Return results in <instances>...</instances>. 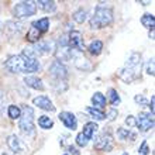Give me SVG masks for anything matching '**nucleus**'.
<instances>
[{"instance_id":"obj_1","label":"nucleus","mask_w":155,"mask_h":155,"mask_svg":"<svg viewBox=\"0 0 155 155\" xmlns=\"http://www.w3.org/2000/svg\"><path fill=\"white\" fill-rule=\"evenodd\" d=\"M6 68L13 74H33L40 71V62L33 48H25L20 55L8 58L6 61Z\"/></svg>"},{"instance_id":"obj_2","label":"nucleus","mask_w":155,"mask_h":155,"mask_svg":"<svg viewBox=\"0 0 155 155\" xmlns=\"http://www.w3.org/2000/svg\"><path fill=\"white\" fill-rule=\"evenodd\" d=\"M140 71H141V55L138 52H134L131 54V57L128 58L126 66L123 69H120L118 76L121 78L124 82L130 83V82L140 78Z\"/></svg>"},{"instance_id":"obj_3","label":"nucleus","mask_w":155,"mask_h":155,"mask_svg":"<svg viewBox=\"0 0 155 155\" xmlns=\"http://www.w3.org/2000/svg\"><path fill=\"white\" fill-rule=\"evenodd\" d=\"M113 23V12L106 7H97L94 10L93 17L90 18L92 28H103Z\"/></svg>"},{"instance_id":"obj_4","label":"nucleus","mask_w":155,"mask_h":155,"mask_svg":"<svg viewBox=\"0 0 155 155\" xmlns=\"http://www.w3.org/2000/svg\"><path fill=\"white\" fill-rule=\"evenodd\" d=\"M20 123H18V128L21 130V133H24L25 135H33L35 128H34V110L33 107L24 106L21 110L20 116Z\"/></svg>"},{"instance_id":"obj_5","label":"nucleus","mask_w":155,"mask_h":155,"mask_svg":"<svg viewBox=\"0 0 155 155\" xmlns=\"http://www.w3.org/2000/svg\"><path fill=\"white\" fill-rule=\"evenodd\" d=\"M37 12V4L35 2H21L17 3L13 8V13L17 18H25V17H31Z\"/></svg>"},{"instance_id":"obj_6","label":"nucleus","mask_w":155,"mask_h":155,"mask_svg":"<svg viewBox=\"0 0 155 155\" xmlns=\"http://www.w3.org/2000/svg\"><path fill=\"white\" fill-rule=\"evenodd\" d=\"M49 75L52 79H55L57 82H62L68 78V69L65 65H62L59 61H55L52 65L49 66Z\"/></svg>"},{"instance_id":"obj_7","label":"nucleus","mask_w":155,"mask_h":155,"mask_svg":"<svg viewBox=\"0 0 155 155\" xmlns=\"http://www.w3.org/2000/svg\"><path fill=\"white\" fill-rule=\"evenodd\" d=\"M135 126L138 127L140 131L143 133H147L154 127V118H152V114L150 113H140L138 117L135 118Z\"/></svg>"},{"instance_id":"obj_8","label":"nucleus","mask_w":155,"mask_h":155,"mask_svg":"<svg viewBox=\"0 0 155 155\" xmlns=\"http://www.w3.org/2000/svg\"><path fill=\"white\" fill-rule=\"evenodd\" d=\"M68 47L74 51L78 52H82L85 49V44H83V38H82V34L79 31H71L69 35H68Z\"/></svg>"},{"instance_id":"obj_9","label":"nucleus","mask_w":155,"mask_h":155,"mask_svg":"<svg viewBox=\"0 0 155 155\" xmlns=\"http://www.w3.org/2000/svg\"><path fill=\"white\" fill-rule=\"evenodd\" d=\"M58 117H59V120L64 123V126H65L68 130L74 131L78 128V120L74 113H71V111H61Z\"/></svg>"},{"instance_id":"obj_10","label":"nucleus","mask_w":155,"mask_h":155,"mask_svg":"<svg viewBox=\"0 0 155 155\" xmlns=\"http://www.w3.org/2000/svg\"><path fill=\"white\" fill-rule=\"evenodd\" d=\"M94 148L99 151H111L113 148V140L109 134H102L94 141Z\"/></svg>"},{"instance_id":"obj_11","label":"nucleus","mask_w":155,"mask_h":155,"mask_svg":"<svg viewBox=\"0 0 155 155\" xmlns=\"http://www.w3.org/2000/svg\"><path fill=\"white\" fill-rule=\"evenodd\" d=\"M33 103L34 106L40 107V109H42L45 111H55V106H54L52 102L47 96H37V97L33 99Z\"/></svg>"},{"instance_id":"obj_12","label":"nucleus","mask_w":155,"mask_h":155,"mask_svg":"<svg viewBox=\"0 0 155 155\" xmlns=\"http://www.w3.org/2000/svg\"><path fill=\"white\" fill-rule=\"evenodd\" d=\"M54 49H55L54 42H51V41H40L33 48V51L35 55H47V54L52 52Z\"/></svg>"},{"instance_id":"obj_13","label":"nucleus","mask_w":155,"mask_h":155,"mask_svg":"<svg viewBox=\"0 0 155 155\" xmlns=\"http://www.w3.org/2000/svg\"><path fill=\"white\" fill-rule=\"evenodd\" d=\"M7 145L14 154H20V152L24 150L23 144H21V141L18 140L17 135H10V137H8L7 138Z\"/></svg>"},{"instance_id":"obj_14","label":"nucleus","mask_w":155,"mask_h":155,"mask_svg":"<svg viewBox=\"0 0 155 155\" xmlns=\"http://www.w3.org/2000/svg\"><path fill=\"white\" fill-rule=\"evenodd\" d=\"M24 83L27 86H30L31 89H35V90H44L45 89L44 83H42V81H41L38 76H25Z\"/></svg>"},{"instance_id":"obj_15","label":"nucleus","mask_w":155,"mask_h":155,"mask_svg":"<svg viewBox=\"0 0 155 155\" xmlns=\"http://www.w3.org/2000/svg\"><path fill=\"white\" fill-rule=\"evenodd\" d=\"M37 7H40L42 12L45 13H54L57 10V3L55 2H48V0H40V2H35Z\"/></svg>"},{"instance_id":"obj_16","label":"nucleus","mask_w":155,"mask_h":155,"mask_svg":"<svg viewBox=\"0 0 155 155\" xmlns=\"http://www.w3.org/2000/svg\"><path fill=\"white\" fill-rule=\"evenodd\" d=\"M23 28V24L21 23H17V21H7L6 25H4V30H6V33L8 35H14V34H18Z\"/></svg>"},{"instance_id":"obj_17","label":"nucleus","mask_w":155,"mask_h":155,"mask_svg":"<svg viewBox=\"0 0 155 155\" xmlns=\"http://www.w3.org/2000/svg\"><path fill=\"white\" fill-rule=\"evenodd\" d=\"M97 124L94 121H89V123H86L85 124V127H83V131H82V134L85 135L87 140H92L93 138V135H94V133L97 131Z\"/></svg>"},{"instance_id":"obj_18","label":"nucleus","mask_w":155,"mask_h":155,"mask_svg":"<svg viewBox=\"0 0 155 155\" xmlns=\"http://www.w3.org/2000/svg\"><path fill=\"white\" fill-rule=\"evenodd\" d=\"M92 103H93L94 109H103V107L106 106V97H104V94H102L100 92H96V93L92 96Z\"/></svg>"},{"instance_id":"obj_19","label":"nucleus","mask_w":155,"mask_h":155,"mask_svg":"<svg viewBox=\"0 0 155 155\" xmlns=\"http://www.w3.org/2000/svg\"><path fill=\"white\" fill-rule=\"evenodd\" d=\"M33 27H34V28H37L41 34H44V33H47V31L49 30V20L47 18V17H44V18H40V20L34 21V23H33Z\"/></svg>"},{"instance_id":"obj_20","label":"nucleus","mask_w":155,"mask_h":155,"mask_svg":"<svg viewBox=\"0 0 155 155\" xmlns=\"http://www.w3.org/2000/svg\"><path fill=\"white\" fill-rule=\"evenodd\" d=\"M117 137L123 141H126V140H130V141H134L135 137L137 135L130 130V128H118L117 130Z\"/></svg>"},{"instance_id":"obj_21","label":"nucleus","mask_w":155,"mask_h":155,"mask_svg":"<svg viewBox=\"0 0 155 155\" xmlns=\"http://www.w3.org/2000/svg\"><path fill=\"white\" fill-rule=\"evenodd\" d=\"M38 126L41 128H44V130H49V128L54 127V121L52 118L48 117V116H40L38 117Z\"/></svg>"},{"instance_id":"obj_22","label":"nucleus","mask_w":155,"mask_h":155,"mask_svg":"<svg viewBox=\"0 0 155 155\" xmlns=\"http://www.w3.org/2000/svg\"><path fill=\"white\" fill-rule=\"evenodd\" d=\"M87 49H89V52L92 54V55H99V54L102 52V49H103V42L100 40L92 41Z\"/></svg>"},{"instance_id":"obj_23","label":"nucleus","mask_w":155,"mask_h":155,"mask_svg":"<svg viewBox=\"0 0 155 155\" xmlns=\"http://www.w3.org/2000/svg\"><path fill=\"white\" fill-rule=\"evenodd\" d=\"M40 38H41V33L31 25V28H30L28 33H27V38H25V40L28 41V42H38Z\"/></svg>"},{"instance_id":"obj_24","label":"nucleus","mask_w":155,"mask_h":155,"mask_svg":"<svg viewBox=\"0 0 155 155\" xmlns=\"http://www.w3.org/2000/svg\"><path fill=\"white\" fill-rule=\"evenodd\" d=\"M141 23H143L144 27L152 30L155 25V17L152 16V14H150V13H147V14H144V16L141 17Z\"/></svg>"},{"instance_id":"obj_25","label":"nucleus","mask_w":155,"mask_h":155,"mask_svg":"<svg viewBox=\"0 0 155 155\" xmlns=\"http://www.w3.org/2000/svg\"><path fill=\"white\" fill-rule=\"evenodd\" d=\"M7 114L10 118L17 120V118H20V116H21V109L18 106H16V104H10L7 109Z\"/></svg>"},{"instance_id":"obj_26","label":"nucleus","mask_w":155,"mask_h":155,"mask_svg":"<svg viewBox=\"0 0 155 155\" xmlns=\"http://www.w3.org/2000/svg\"><path fill=\"white\" fill-rule=\"evenodd\" d=\"M107 99H109V102H110V104H113V106H117V104H120V96H118L117 90L116 89H109V92H107Z\"/></svg>"},{"instance_id":"obj_27","label":"nucleus","mask_w":155,"mask_h":155,"mask_svg":"<svg viewBox=\"0 0 155 155\" xmlns=\"http://www.w3.org/2000/svg\"><path fill=\"white\" fill-rule=\"evenodd\" d=\"M87 113H89L94 120H104V118H106V114H104L102 110L94 109V107H87Z\"/></svg>"},{"instance_id":"obj_28","label":"nucleus","mask_w":155,"mask_h":155,"mask_svg":"<svg viewBox=\"0 0 155 155\" xmlns=\"http://www.w3.org/2000/svg\"><path fill=\"white\" fill-rule=\"evenodd\" d=\"M74 20L76 21V23H79V24L85 23V20H86V10H83V8L76 10V12L74 13Z\"/></svg>"},{"instance_id":"obj_29","label":"nucleus","mask_w":155,"mask_h":155,"mask_svg":"<svg viewBox=\"0 0 155 155\" xmlns=\"http://www.w3.org/2000/svg\"><path fill=\"white\" fill-rule=\"evenodd\" d=\"M87 143H89V140L86 138L82 133H79V134L76 135V144L79 145V147H86V145H87Z\"/></svg>"},{"instance_id":"obj_30","label":"nucleus","mask_w":155,"mask_h":155,"mask_svg":"<svg viewBox=\"0 0 155 155\" xmlns=\"http://www.w3.org/2000/svg\"><path fill=\"white\" fill-rule=\"evenodd\" d=\"M138 152H140V155H147L148 152H150V148H148L147 141H144V143L141 144V147H140Z\"/></svg>"},{"instance_id":"obj_31","label":"nucleus","mask_w":155,"mask_h":155,"mask_svg":"<svg viewBox=\"0 0 155 155\" xmlns=\"http://www.w3.org/2000/svg\"><path fill=\"white\" fill-rule=\"evenodd\" d=\"M147 74L154 76V59H150L147 64Z\"/></svg>"},{"instance_id":"obj_32","label":"nucleus","mask_w":155,"mask_h":155,"mask_svg":"<svg viewBox=\"0 0 155 155\" xmlns=\"http://www.w3.org/2000/svg\"><path fill=\"white\" fill-rule=\"evenodd\" d=\"M134 100H135V103H138V104H147V99L144 97L143 94H137L134 97Z\"/></svg>"},{"instance_id":"obj_33","label":"nucleus","mask_w":155,"mask_h":155,"mask_svg":"<svg viewBox=\"0 0 155 155\" xmlns=\"http://www.w3.org/2000/svg\"><path fill=\"white\" fill-rule=\"evenodd\" d=\"M126 124L128 126V128H130V127H134L135 126V118L133 117V116H128V117L126 118Z\"/></svg>"},{"instance_id":"obj_34","label":"nucleus","mask_w":155,"mask_h":155,"mask_svg":"<svg viewBox=\"0 0 155 155\" xmlns=\"http://www.w3.org/2000/svg\"><path fill=\"white\" fill-rule=\"evenodd\" d=\"M155 97H154V96H152V97H151V102H150V106H148V107H150V110H151V113H150V114H154V111H155Z\"/></svg>"},{"instance_id":"obj_35","label":"nucleus","mask_w":155,"mask_h":155,"mask_svg":"<svg viewBox=\"0 0 155 155\" xmlns=\"http://www.w3.org/2000/svg\"><path fill=\"white\" fill-rule=\"evenodd\" d=\"M68 151H69L71 155H79V151H78L74 145H69V147H68Z\"/></svg>"},{"instance_id":"obj_36","label":"nucleus","mask_w":155,"mask_h":155,"mask_svg":"<svg viewBox=\"0 0 155 155\" xmlns=\"http://www.w3.org/2000/svg\"><path fill=\"white\" fill-rule=\"evenodd\" d=\"M109 116H110V117H109V120H114V117H116V116H117V111H116L114 109H113V110H110V113H109Z\"/></svg>"},{"instance_id":"obj_37","label":"nucleus","mask_w":155,"mask_h":155,"mask_svg":"<svg viewBox=\"0 0 155 155\" xmlns=\"http://www.w3.org/2000/svg\"><path fill=\"white\" fill-rule=\"evenodd\" d=\"M150 38H151V40L154 38V28H152L151 31H150Z\"/></svg>"},{"instance_id":"obj_38","label":"nucleus","mask_w":155,"mask_h":155,"mask_svg":"<svg viewBox=\"0 0 155 155\" xmlns=\"http://www.w3.org/2000/svg\"><path fill=\"white\" fill-rule=\"evenodd\" d=\"M141 4H143V6H147V4H150V2H141Z\"/></svg>"},{"instance_id":"obj_39","label":"nucleus","mask_w":155,"mask_h":155,"mask_svg":"<svg viewBox=\"0 0 155 155\" xmlns=\"http://www.w3.org/2000/svg\"><path fill=\"white\" fill-rule=\"evenodd\" d=\"M123 155H128V154H123Z\"/></svg>"},{"instance_id":"obj_40","label":"nucleus","mask_w":155,"mask_h":155,"mask_svg":"<svg viewBox=\"0 0 155 155\" xmlns=\"http://www.w3.org/2000/svg\"><path fill=\"white\" fill-rule=\"evenodd\" d=\"M64 155H68V154H64Z\"/></svg>"}]
</instances>
